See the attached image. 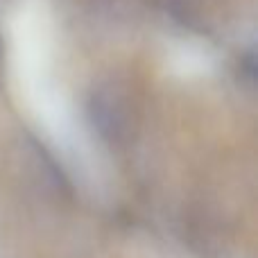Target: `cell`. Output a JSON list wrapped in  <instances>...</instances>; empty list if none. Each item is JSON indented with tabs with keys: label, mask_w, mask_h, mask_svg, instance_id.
I'll list each match as a JSON object with an SVG mask.
<instances>
[{
	"label": "cell",
	"mask_w": 258,
	"mask_h": 258,
	"mask_svg": "<svg viewBox=\"0 0 258 258\" xmlns=\"http://www.w3.org/2000/svg\"><path fill=\"white\" fill-rule=\"evenodd\" d=\"M86 116L100 141L113 147L129 143L136 132V104L118 84H102L91 91L86 100Z\"/></svg>",
	"instance_id": "obj_1"
}]
</instances>
